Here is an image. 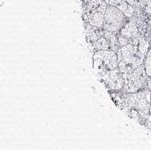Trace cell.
I'll use <instances>...</instances> for the list:
<instances>
[{
    "mask_svg": "<svg viewBox=\"0 0 151 150\" xmlns=\"http://www.w3.org/2000/svg\"><path fill=\"white\" fill-rule=\"evenodd\" d=\"M118 68L122 75H130L134 70L144 64L145 55L140 52L137 47L129 43L120 47L116 52Z\"/></svg>",
    "mask_w": 151,
    "mask_h": 150,
    "instance_id": "cell-1",
    "label": "cell"
},
{
    "mask_svg": "<svg viewBox=\"0 0 151 150\" xmlns=\"http://www.w3.org/2000/svg\"><path fill=\"white\" fill-rule=\"evenodd\" d=\"M93 60L95 68L102 76L108 71H112L118 67L117 55L111 49L96 52L93 55Z\"/></svg>",
    "mask_w": 151,
    "mask_h": 150,
    "instance_id": "cell-2",
    "label": "cell"
},
{
    "mask_svg": "<svg viewBox=\"0 0 151 150\" xmlns=\"http://www.w3.org/2000/svg\"><path fill=\"white\" fill-rule=\"evenodd\" d=\"M125 93H134L145 88L148 75L145 72L144 64L134 70L130 75H123Z\"/></svg>",
    "mask_w": 151,
    "mask_h": 150,
    "instance_id": "cell-3",
    "label": "cell"
},
{
    "mask_svg": "<svg viewBox=\"0 0 151 150\" xmlns=\"http://www.w3.org/2000/svg\"><path fill=\"white\" fill-rule=\"evenodd\" d=\"M108 3L104 0H90L88 6L86 16L91 26L103 28L105 14Z\"/></svg>",
    "mask_w": 151,
    "mask_h": 150,
    "instance_id": "cell-4",
    "label": "cell"
},
{
    "mask_svg": "<svg viewBox=\"0 0 151 150\" xmlns=\"http://www.w3.org/2000/svg\"><path fill=\"white\" fill-rule=\"evenodd\" d=\"M126 17L119 9L108 5L105 14L103 30L108 32H120L125 24Z\"/></svg>",
    "mask_w": 151,
    "mask_h": 150,
    "instance_id": "cell-5",
    "label": "cell"
},
{
    "mask_svg": "<svg viewBox=\"0 0 151 150\" xmlns=\"http://www.w3.org/2000/svg\"><path fill=\"white\" fill-rule=\"evenodd\" d=\"M102 79L104 80L105 84L109 89H122L125 84L123 75L118 67L112 71H108L102 76Z\"/></svg>",
    "mask_w": 151,
    "mask_h": 150,
    "instance_id": "cell-6",
    "label": "cell"
},
{
    "mask_svg": "<svg viewBox=\"0 0 151 150\" xmlns=\"http://www.w3.org/2000/svg\"><path fill=\"white\" fill-rule=\"evenodd\" d=\"M108 5L113 6L118 8L121 11L125 14L126 18L134 17L136 12V9L130 6L125 0H109Z\"/></svg>",
    "mask_w": 151,
    "mask_h": 150,
    "instance_id": "cell-7",
    "label": "cell"
},
{
    "mask_svg": "<svg viewBox=\"0 0 151 150\" xmlns=\"http://www.w3.org/2000/svg\"><path fill=\"white\" fill-rule=\"evenodd\" d=\"M104 36L107 39L108 43L109 44L110 49L116 53L120 49V43L118 40V32H108L105 31Z\"/></svg>",
    "mask_w": 151,
    "mask_h": 150,
    "instance_id": "cell-8",
    "label": "cell"
},
{
    "mask_svg": "<svg viewBox=\"0 0 151 150\" xmlns=\"http://www.w3.org/2000/svg\"><path fill=\"white\" fill-rule=\"evenodd\" d=\"M93 49L95 50V52L106 51V50L110 49L109 44L108 43L107 39H105V36H102L95 42V43L93 44Z\"/></svg>",
    "mask_w": 151,
    "mask_h": 150,
    "instance_id": "cell-9",
    "label": "cell"
},
{
    "mask_svg": "<svg viewBox=\"0 0 151 150\" xmlns=\"http://www.w3.org/2000/svg\"><path fill=\"white\" fill-rule=\"evenodd\" d=\"M144 66H145V72L147 73L148 76L151 77V47L147 54L145 55V60H144Z\"/></svg>",
    "mask_w": 151,
    "mask_h": 150,
    "instance_id": "cell-10",
    "label": "cell"
},
{
    "mask_svg": "<svg viewBox=\"0 0 151 150\" xmlns=\"http://www.w3.org/2000/svg\"><path fill=\"white\" fill-rule=\"evenodd\" d=\"M119 34L121 35H122V36H124L125 38H126V39H128L129 41L134 38L132 33H131V31L130 29H129V27L128 23H125L124 27L121 29V31L119 32Z\"/></svg>",
    "mask_w": 151,
    "mask_h": 150,
    "instance_id": "cell-11",
    "label": "cell"
},
{
    "mask_svg": "<svg viewBox=\"0 0 151 150\" xmlns=\"http://www.w3.org/2000/svg\"><path fill=\"white\" fill-rule=\"evenodd\" d=\"M118 40H119V43H120V47H122L126 46V45H128L129 43V40L128 39H126L124 36H122L119 34V32H118Z\"/></svg>",
    "mask_w": 151,
    "mask_h": 150,
    "instance_id": "cell-12",
    "label": "cell"
},
{
    "mask_svg": "<svg viewBox=\"0 0 151 150\" xmlns=\"http://www.w3.org/2000/svg\"><path fill=\"white\" fill-rule=\"evenodd\" d=\"M145 88L148 89L151 93V77H150V76H148V78H147V81H146V84H145Z\"/></svg>",
    "mask_w": 151,
    "mask_h": 150,
    "instance_id": "cell-13",
    "label": "cell"
},
{
    "mask_svg": "<svg viewBox=\"0 0 151 150\" xmlns=\"http://www.w3.org/2000/svg\"><path fill=\"white\" fill-rule=\"evenodd\" d=\"M136 1V10L141 9V1L142 0H135Z\"/></svg>",
    "mask_w": 151,
    "mask_h": 150,
    "instance_id": "cell-14",
    "label": "cell"
},
{
    "mask_svg": "<svg viewBox=\"0 0 151 150\" xmlns=\"http://www.w3.org/2000/svg\"><path fill=\"white\" fill-rule=\"evenodd\" d=\"M150 115L151 116V107H150Z\"/></svg>",
    "mask_w": 151,
    "mask_h": 150,
    "instance_id": "cell-15",
    "label": "cell"
},
{
    "mask_svg": "<svg viewBox=\"0 0 151 150\" xmlns=\"http://www.w3.org/2000/svg\"><path fill=\"white\" fill-rule=\"evenodd\" d=\"M104 1H105V2H106L107 3H108V2H109V0H104Z\"/></svg>",
    "mask_w": 151,
    "mask_h": 150,
    "instance_id": "cell-16",
    "label": "cell"
},
{
    "mask_svg": "<svg viewBox=\"0 0 151 150\" xmlns=\"http://www.w3.org/2000/svg\"><path fill=\"white\" fill-rule=\"evenodd\" d=\"M150 15H151V14H150Z\"/></svg>",
    "mask_w": 151,
    "mask_h": 150,
    "instance_id": "cell-17",
    "label": "cell"
}]
</instances>
